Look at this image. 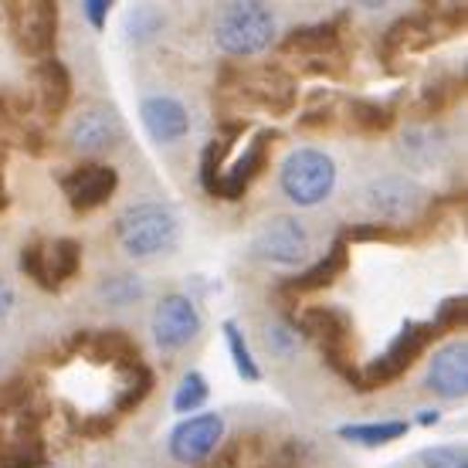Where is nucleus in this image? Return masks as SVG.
I'll return each instance as SVG.
<instances>
[{
  "label": "nucleus",
  "mask_w": 468,
  "mask_h": 468,
  "mask_svg": "<svg viewBox=\"0 0 468 468\" xmlns=\"http://www.w3.org/2000/svg\"><path fill=\"white\" fill-rule=\"evenodd\" d=\"M45 410L27 408L0 421V468H48Z\"/></svg>",
  "instance_id": "9"
},
{
  "label": "nucleus",
  "mask_w": 468,
  "mask_h": 468,
  "mask_svg": "<svg viewBox=\"0 0 468 468\" xmlns=\"http://www.w3.org/2000/svg\"><path fill=\"white\" fill-rule=\"evenodd\" d=\"M21 150H27L31 156H45L48 153V136H45V129L41 126H35L31 119H21L17 122V129H14V136H11Z\"/></svg>",
  "instance_id": "39"
},
{
  "label": "nucleus",
  "mask_w": 468,
  "mask_h": 468,
  "mask_svg": "<svg viewBox=\"0 0 468 468\" xmlns=\"http://www.w3.org/2000/svg\"><path fill=\"white\" fill-rule=\"evenodd\" d=\"M99 295L106 299L109 305H116V309H126V305H136L146 295V282L140 275H106L102 285H99Z\"/></svg>",
  "instance_id": "34"
},
{
  "label": "nucleus",
  "mask_w": 468,
  "mask_h": 468,
  "mask_svg": "<svg viewBox=\"0 0 468 468\" xmlns=\"http://www.w3.org/2000/svg\"><path fill=\"white\" fill-rule=\"evenodd\" d=\"M251 255L258 261L269 265H282V269H295L309 258V231L305 224L292 214H279L269 218L251 238Z\"/></svg>",
  "instance_id": "10"
},
{
  "label": "nucleus",
  "mask_w": 468,
  "mask_h": 468,
  "mask_svg": "<svg viewBox=\"0 0 468 468\" xmlns=\"http://www.w3.org/2000/svg\"><path fill=\"white\" fill-rule=\"evenodd\" d=\"M200 309L197 303L184 292H166L156 309H153L150 329H153V343L164 353H180L187 350L190 343L200 336Z\"/></svg>",
  "instance_id": "12"
},
{
  "label": "nucleus",
  "mask_w": 468,
  "mask_h": 468,
  "mask_svg": "<svg viewBox=\"0 0 468 468\" xmlns=\"http://www.w3.org/2000/svg\"><path fill=\"white\" fill-rule=\"evenodd\" d=\"M224 441V418L218 410H200L176 424L166 438V452L176 465L200 468Z\"/></svg>",
  "instance_id": "11"
},
{
  "label": "nucleus",
  "mask_w": 468,
  "mask_h": 468,
  "mask_svg": "<svg viewBox=\"0 0 468 468\" xmlns=\"http://www.w3.org/2000/svg\"><path fill=\"white\" fill-rule=\"evenodd\" d=\"M346 21H350V14H336L329 21L292 27L289 35H282L275 41V51L282 58H303L305 65L329 58V55H340V51H346V41H343L346 37Z\"/></svg>",
  "instance_id": "15"
},
{
  "label": "nucleus",
  "mask_w": 468,
  "mask_h": 468,
  "mask_svg": "<svg viewBox=\"0 0 468 468\" xmlns=\"http://www.w3.org/2000/svg\"><path fill=\"white\" fill-rule=\"evenodd\" d=\"M35 106L45 119H61L65 109L71 102V92H75V82H71V71L69 65L51 55V58L37 61L35 69Z\"/></svg>",
  "instance_id": "21"
},
{
  "label": "nucleus",
  "mask_w": 468,
  "mask_h": 468,
  "mask_svg": "<svg viewBox=\"0 0 468 468\" xmlns=\"http://www.w3.org/2000/svg\"><path fill=\"white\" fill-rule=\"evenodd\" d=\"M431 194L404 174L380 176L367 187V207L380 218V224H394V228H414L421 221L424 207H428Z\"/></svg>",
  "instance_id": "8"
},
{
  "label": "nucleus",
  "mask_w": 468,
  "mask_h": 468,
  "mask_svg": "<svg viewBox=\"0 0 468 468\" xmlns=\"http://www.w3.org/2000/svg\"><path fill=\"white\" fill-rule=\"evenodd\" d=\"M462 99H465V75H445V79H434L431 85L421 89L418 112H421L424 119L445 116L448 109H455Z\"/></svg>",
  "instance_id": "26"
},
{
  "label": "nucleus",
  "mask_w": 468,
  "mask_h": 468,
  "mask_svg": "<svg viewBox=\"0 0 468 468\" xmlns=\"http://www.w3.org/2000/svg\"><path fill=\"white\" fill-rule=\"evenodd\" d=\"M69 353H82L92 363H109V367H133V363H143V346L140 340L126 333V329H79L69 343Z\"/></svg>",
  "instance_id": "17"
},
{
  "label": "nucleus",
  "mask_w": 468,
  "mask_h": 468,
  "mask_svg": "<svg viewBox=\"0 0 468 468\" xmlns=\"http://www.w3.org/2000/svg\"><path fill=\"white\" fill-rule=\"evenodd\" d=\"M465 4H424L421 11L404 14L387 27L377 45V58L384 61L387 69H394V61H400L410 51H428L438 41H448L465 31Z\"/></svg>",
  "instance_id": "1"
},
{
  "label": "nucleus",
  "mask_w": 468,
  "mask_h": 468,
  "mask_svg": "<svg viewBox=\"0 0 468 468\" xmlns=\"http://www.w3.org/2000/svg\"><path fill=\"white\" fill-rule=\"evenodd\" d=\"M4 21H7L11 41L24 58L45 61L58 55L61 11L55 0H27V4L11 0V4H4Z\"/></svg>",
  "instance_id": "7"
},
{
  "label": "nucleus",
  "mask_w": 468,
  "mask_h": 468,
  "mask_svg": "<svg viewBox=\"0 0 468 468\" xmlns=\"http://www.w3.org/2000/svg\"><path fill=\"white\" fill-rule=\"evenodd\" d=\"M414 424H421V428H434V424H441V410L438 408H421L418 410V418Z\"/></svg>",
  "instance_id": "45"
},
{
  "label": "nucleus",
  "mask_w": 468,
  "mask_h": 468,
  "mask_svg": "<svg viewBox=\"0 0 468 468\" xmlns=\"http://www.w3.org/2000/svg\"><path fill=\"white\" fill-rule=\"evenodd\" d=\"M109 11H112V0H82V17L92 31H106Z\"/></svg>",
  "instance_id": "41"
},
{
  "label": "nucleus",
  "mask_w": 468,
  "mask_h": 468,
  "mask_svg": "<svg viewBox=\"0 0 468 468\" xmlns=\"http://www.w3.org/2000/svg\"><path fill=\"white\" fill-rule=\"evenodd\" d=\"M122 143H126V122L106 102L85 106L69 122V146L82 156H102V153L119 150Z\"/></svg>",
  "instance_id": "13"
},
{
  "label": "nucleus",
  "mask_w": 468,
  "mask_h": 468,
  "mask_svg": "<svg viewBox=\"0 0 468 468\" xmlns=\"http://www.w3.org/2000/svg\"><path fill=\"white\" fill-rule=\"evenodd\" d=\"M350 271V245L343 241L340 234L333 238V245H329V251L319 261H313L309 269H303L299 275H292V279H285L279 285V299H285V313L282 316H292V305H299L295 299L299 295H313V292H323V289H329V285H336V282L343 279Z\"/></svg>",
  "instance_id": "16"
},
{
  "label": "nucleus",
  "mask_w": 468,
  "mask_h": 468,
  "mask_svg": "<svg viewBox=\"0 0 468 468\" xmlns=\"http://www.w3.org/2000/svg\"><path fill=\"white\" fill-rule=\"evenodd\" d=\"M336 160L326 150L299 146L279 166V187L295 207H319L336 190Z\"/></svg>",
  "instance_id": "6"
},
{
  "label": "nucleus",
  "mask_w": 468,
  "mask_h": 468,
  "mask_svg": "<svg viewBox=\"0 0 468 468\" xmlns=\"http://www.w3.org/2000/svg\"><path fill=\"white\" fill-rule=\"evenodd\" d=\"M116 421L119 418H112L109 410H102V414H89V418L79 421V434L89 438V441H102V438H109V434L116 431Z\"/></svg>",
  "instance_id": "40"
},
{
  "label": "nucleus",
  "mask_w": 468,
  "mask_h": 468,
  "mask_svg": "<svg viewBox=\"0 0 468 468\" xmlns=\"http://www.w3.org/2000/svg\"><path fill=\"white\" fill-rule=\"evenodd\" d=\"M269 350L275 353V356H282V360H289L292 353H299V346L305 343V333L299 329V323H295L292 316H282L275 319L269 326Z\"/></svg>",
  "instance_id": "35"
},
{
  "label": "nucleus",
  "mask_w": 468,
  "mask_h": 468,
  "mask_svg": "<svg viewBox=\"0 0 468 468\" xmlns=\"http://www.w3.org/2000/svg\"><path fill=\"white\" fill-rule=\"evenodd\" d=\"M424 468H468L465 445H431L418 455Z\"/></svg>",
  "instance_id": "37"
},
{
  "label": "nucleus",
  "mask_w": 468,
  "mask_h": 468,
  "mask_svg": "<svg viewBox=\"0 0 468 468\" xmlns=\"http://www.w3.org/2000/svg\"><path fill=\"white\" fill-rule=\"evenodd\" d=\"M17 122H21V119L14 116L11 102H7V99H0V143H4V146H7V140L14 136Z\"/></svg>",
  "instance_id": "42"
},
{
  "label": "nucleus",
  "mask_w": 468,
  "mask_h": 468,
  "mask_svg": "<svg viewBox=\"0 0 468 468\" xmlns=\"http://www.w3.org/2000/svg\"><path fill=\"white\" fill-rule=\"evenodd\" d=\"M14 305H17V292H14V285L4 279V271H0V323L11 316Z\"/></svg>",
  "instance_id": "43"
},
{
  "label": "nucleus",
  "mask_w": 468,
  "mask_h": 468,
  "mask_svg": "<svg viewBox=\"0 0 468 468\" xmlns=\"http://www.w3.org/2000/svg\"><path fill=\"white\" fill-rule=\"evenodd\" d=\"M445 146V136L441 129H434V122H414L410 129H404L400 136V153L410 166H431L438 160V153Z\"/></svg>",
  "instance_id": "25"
},
{
  "label": "nucleus",
  "mask_w": 468,
  "mask_h": 468,
  "mask_svg": "<svg viewBox=\"0 0 468 468\" xmlns=\"http://www.w3.org/2000/svg\"><path fill=\"white\" fill-rule=\"evenodd\" d=\"M48 271H51V282L58 289L65 282L75 279L82 271V241H75V238H55V241H48Z\"/></svg>",
  "instance_id": "28"
},
{
  "label": "nucleus",
  "mask_w": 468,
  "mask_h": 468,
  "mask_svg": "<svg viewBox=\"0 0 468 468\" xmlns=\"http://www.w3.org/2000/svg\"><path fill=\"white\" fill-rule=\"evenodd\" d=\"M340 238L346 245H367V241H384V245H408L418 238L414 228H394V224H380V221H367V224H350L343 228Z\"/></svg>",
  "instance_id": "30"
},
{
  "label": "nucleus",
  "mask_w": 468,
  "mask_h": 468,
  "mask_svg": "<svg viewBox=\"0 0 468 468\" xmlns=\"http://www.w3.org/2000/svg\"><path fill=\"white\" fill-rule=\"evenodd\" d=\"M140 122L146 129V136L160 146H174V143H184L190 136V112L176 95H146L140 102Z\"/></svg>",
  "instance_id": "20"
},
{
  "label": "nucleus",
  "mask_w": 468,
  "mask_h": 468,
  "mask_svg": "<svg viewBox=\"0 0 468 468\" xmlns=\"http://www.w3.org/2000/svg\"><path fill=\"white\" fill-rule=\"evenodd\" d=\"M122 31H126L129 45H150V41H156L166 31V14L156 4H140V7H133L126 14Z\"/></svg>",
  "instance_id": "27"
},
{
  "label": "nucleus",
  "mask_w": 468,
  "mask_h": 468,
  "mask_svg": "<svg viewBox=\"0 0 468 468\" xmlns=\"http://www.w3.org/2000/svg\"><path fill=\"white\" fill-rule=\"evenodd\" d=\"M424 390H431L441 400H462L468 394V343L452 340L438 346L428 360V374H424Z\"/></svg>",
  "instance_id": "19"
},
{
  "label": "nucleus",
  "mask_w": 468,
  "mask_h": 468,
  "mask_svg": "<svg viewBox=\"0 0 468 468\" xmlns=\"http://www.w3.org/2000/svg\"><path fill=\"white\" fill-rule=\"evenodd\" d=\"M305 340H316L319 353L333 374L346 380L353 390H360V363H356V326L353 316L340 305H305L303 313H292Z\"/></svg>",
  "instance_id": "2"
},
{
  "label": "nucleus",
  "mask_w": 468,
  "mask_h": 468,
  "mask_svg": "<svg viewBox=\"0 0 468 468\" xmlns=\"http://www.w3.org/2000/svg\"><path fill=\"white\" fill-rule=\"evenodd\" d=\"M58 187L65 194V200L71 204L75 214H92L102 204H109V197L119 187V170L99 160H85V164L71 166L58 176Z\"/></svg>",
  "instance_id": "14"
},
{
  "label": "nucleus",
  "mask_w": 468,
  "mask_h": 468,
  "mask_svg": "<svg viewBox=\"0 0 468 468\" xmlns=\"http://www.w3.org/2000/svg\"><path fill=\"white\" fill-rule=\"evenodd\" d=\"M336 119H340L336 102L326 99V95H319L316 106H309L303 116H299V129H305V133H313V129H333L336 126Z\"/></svg>",
  "instance_id": "38"
},
{
  "label": "nucleus",
  "mask_w": 468,
  "mask_h": 468,
  "mask_svg": "<svg viewBox=\"0 0 468 468\" xmlns=\"http://www.w3.org/2000/svg\"><path fill=\"white\" fill-rule=\"evenodd\" d=\"M279 41V21L269 4L245 0V4H224L214 21V45L221 48L228 61L258 58Z\"/></svg>",
  "instance_id": "4"
},
{
  "label": "nucleus",
  "mask_w": 468,
  "mask_h": 468,
  "mask_svg": "<svg viewBox=\"0 0 468 468\" xmlns=\"http://www.w3.org/2000/svg\"><path fill=\"white\" fill-rule=\"evenodd\" d=\"M408 431H410L408 421H394V418H387V421L340 424V428H336V438L350 441V445H360V448H384V445L400 441Z\"/></svg>",
  "instance_id": "24"
},
{
  "label": "nucleus",
  "mask_w": 468,
  "mask_h": 468,
  "mask_svg": "<svg viewBox=\"0 0 468 468\" xmlns=\"http://www.w3.org/2000/svg\"><path fill=\"white\" fill-rule=\"evenodd\" d=\"M221 333H224V343H228V353H231V363H234V370H238V377L248 380V384H258V380H261V367H258L255 353L248 346L245 329L238 326L234 319H224Z\"/></svg>",
  "instance_id": "29"
},
{
  "label": "nucleus",
  "mask_w": 468,
  "mask_h": 468,
  "mask_svg": "<svg viewBox=\"0 0 468 468\" xmlns=\"http://www.w3.org/2000/svg\"><path fill=\"white\" fill-rule=\"evenodd\" d=\"M279 140V129H258L251 143L245 146V153L234 160L228 170L221 174V184H218V200H241L251 190L258 176L269 170V156L271 146Z\"/></svg>",
  "instance_id": "18"
},
{
  "label": "nucleus",
  "mask_w": 468,
  "mask_h": 468,
  "mask_svg": "<svg viewBox=\"0 0 468 468\" xmlns=\"http://www.w3.org/2000/svg\"><path fill=\"white\" fill-rule=\"evenodd\" d=\"M4 164H7V146L0 143V214L7 211V204H11V194H7V184H4Z\"/></svg>",
  "instance_id": "44"
},
{
  "label": "nucleus",
  "mask_w": 468,
  "mask_h": 468,
  "mask_svg": "<svg viewBox=\"0 0 468 468\" xmlns=\"http://www.w3.org/2000/svg\"><path fill=\"white\" fill-rule=\"evenodd\" d=\"M35 398H37V387L27 374H17V377H11V380H4V384H0V421H7L14 414L35 408Z\"/></svg>",
  "instance_id": "32"
},
{
  "label": "nucleus",
  "mask_w": 468,
  "mask_h": 468,
  "mask_svg": "<svg viewBox=\"0 0 468 468\" xmlns=\"http://www.w3.org/2000/svg\"><path fill=\"white\" fill-rule=\"evenodd\" d=\"M153 387H156V374H153V367L146 360L143 363H133V367H122L119 370V394L112 400V418H122V414H133L136 408H143V400L153 394Z\"/></svg>",
  "instance_id": "23"
},
{
  "label": "nucleus",
  "mask_w": 468,
  "mask_h": 468,
  "mask_svg": "<svg viewBox=\"0 0 468 468\" xmlns=\"http://www.w3.org/2000/svg\"><path fill=\"white\" fill-rule=\"evenodd\" d=\"M211 398V384H207V377L200 374V370H187V374L176 380V390H174V410L176 414H200L204 404Z\"/></svg>",
  "instance_id": "31"
},
{
  "label": "nucleus",
  "mask_w": 468,
  "mask_h": 468,
  "mask_svg": "<svg viewBox=\"0 0 468 468\" xmlns=\"http://www.w3.org/2000/svg\"><path fill=\"white\" fill-rule=\"evenodd\" d=\"M346 122L360 136H384L398 122V99L394 102H377V99H350L346 102Z\"/></svg>",
  "instance_id": "22"
},
{
  "label": "nucleus",
  "mask_w": 468,
  "mask_h": 468,
  "mask_svg": "<svg viewBox=\"0 0 468 468\" xmlns=\"http://www.w3.org/2000/svg\"><path fill=\"white\" fill-rule=\"evenodd\" d=\"M434 340H441V336H438V329L431 326V319H428V323L404 319L398 329V336L387 343V350L380 353V356H374L367 367H360V394L384 390V387H390L394 380H400L414 363L421 360L424 353L431 350Z\"/></svg>",
  "instance_id": "5"
},
{
  "label": "nucleus",
  "mask_w": 468,
  "mask_h": 468,
  "mask_svg": "<svg viewBox=\"0 0 468 468\" xmlns=\"http://www.w3.org/2000/svg\"><path fill=\"white\" fill-rule=\"evenodd\" d=\"M468 323V299L465 295H448L438 303L431 316V326L438 329V336H448V333H458V329H465Z\"/></svg>",
  "instance_id": "36"
},
{
  "label": "nucleus",
  "mask_w": 468,
  "mask_h": 468,
  "mask_svg": "<svg viewBox=\"0 0 468 468\" xmlns=\"http://www.w3.org/2000/svg\"><path fill=\"white\" fill-rule=\"evenodd\" d=\"M112 234L129 258L174 255L180 245V218L166 204L140 200V204H129L116 214Z\"/></svg>",
  "instance_id": "3"
},
{
  "label": "nucleus",
  "mask_w": 468,
  "mask_h": 468,
  "mask_svg": "<svg viewBox=\"0 0 468 468\" xmlns=\"http://www.w3.org/2000/svg\"><path fill=\"white\" fill-rule=\"evenodd\" d=\"M17 265H21V271L35 282L37 289H45V292H58V285L51 282V271H48V238H31V241L21 248Z\"/></svg>",
  "instance_id": "33"
}]
</instances>
